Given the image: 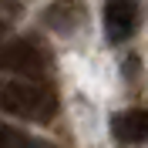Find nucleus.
Masks as SVG:
<instances>
[{"label":"nucleus","instance_id":"nucleus-2","mask_svg":"<svg viewBox=\"0 0 148 148\" xmlns=\"http://www.w3.org/2000/svg\"><path fill=\"white\" fill-rule=\"evenodd\" d=\"M47 61L44 51L27 40H10V44H0V71H14L20 77H37L44 74Z\"/></svg>","mask_w":148,"mask_h":148},{"label":"nucleus","instance_id":"nucleus-1","mask_svg":"<svg viewBox=\"0 0 148 148\" xmlns=\"http://www.w3.org/2000/svg\"><path fill=\"white\" fill-rule=\"evenodd\" d=\"M0 111L37 121V125H47L57 114V94L40 81L10 77V81H0Z\"/></svg>","mask_w":148,"mask_h":148},{"label":"nucleus","instance_id":"nucleus-4","mask_svg":"<svg viewBox=\"0 0 148 148\" xmlns=\"http://www.w3.org/2000/svg\"><path fill=\"white\" fill-rule=\"evenodd\" d=\"M111 135L118 141H128V145H138L148 141V111H121L111 118Z\"/></svg>","mask_w":148,"mask_h":148},{"label":"nucleus","instance_id":"nucleus-5","mask_svg":"<svg viewBox=\"0 0 148 148\" xmlns=\"http://www.w3.org/2000/svg\"><path fill=\"white\" fill-rule=\"evenodd\" d=\"M0 148H54V145L34 138V135H27L20 128H14L7 121H0Z\"/></svg>","mask_w":148,"mask_h":148},{"label":"nucleus","instance_id":"nucleus-3","mask_svg":"<svg viewBox=\"0 0 148 148\" xmlns=\"http://www.w3.org/2000/svg\"><path fill=\"white\" fill-rule=\"evenodd\" d=\"M138 24V0H108L104 3V34L111 44L128 40Z\"/></svg>","mask_w":148,"mask_h":148}]
</instances>
